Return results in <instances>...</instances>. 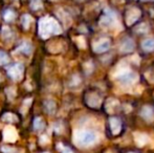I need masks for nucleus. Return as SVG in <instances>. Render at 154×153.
Masks as SVG:
<instances>
[{
  "label": "nucleus",
  "instance_id": "1",
  "mask_svg": "<svg viewBox=\"0 0 154 153\" xmlns=\"http://www.w3.org/2000/svg\"><path fill=\"white\" fill-rule=\"evenodd\" d=\"M61 33V27L51 17H44L39 21V35L42 38H48L51 35Z\"/></svg>",
  "mask_w": 154,
  "mask_h": 153
},
{
  "label": "nucleus",
  "instance_id": "2",
  "mask_svg": "<svg viewBox=\"0 0 154 153\" xmlns=\"http://www.w3.org/2000/svg\"><path fill=\"white\" fill-rule=\"evenodd\" d=\"M84 101L88 107L93 109L100 108L103 106V96L97 90H89L84 96Z\"/></svg>",
  "mask_w": 154,
  "mask_h": 153
},
{
  "label": "nucleus",
  "instance_id": "3",
  "mask_svg": "<svg viewBox=\"0 0 154 153\" xmlns=\"http://www.w3.org/2000/svg\"><path fill=\"white\" fill-rule=\"evenodd\" d=\"M97 141V134L89 130H82L75 134V142L80 146H89Z\"/></svg>",
  "mask_w": 154,
  "mask_h": 153
},
{
  "label": "nucleus",
  "instance_id": "4",
  "mask_svg": "<svg viewBox=\"0 0 154 153\" xmlns=\"http://www.w3.org/2000/svg\"><path fill=\"white\" fill-rule=\"evenodd\" d=\"M140 16H142V12L136 6H130L126 10L125 16H124V20L127 26H132L134 25L138 20H140Z\"/></svg>",
  "mask_w": 154,
  "mask_h": 153
},
{
  "label": "nucleus",
  "instance_id": "5",
  "mask_svg": "<svg viewBox=\"0 0 154 153\" xmlns=\"http://www.w3.org/2000/svg\"><path fill=\"white\" fill-rule=\"evenodd\" d=\"M123 122L118 116H111L108 121V129L112 136H118L121 134L123 130Z\"/></svg>",
  "mask_w": 154,
  "mask_h": 153
},
{
  "label": "nucleus",
  "instance_id": "6",
  "mask_svg": "<svg viewBox=\"0 0 154 153\" xmlns=\"http://www.w3.org/2000/svg\"><path fill=\"white\" fill-rule=\"evenodd\" d=\"M23 72H24V67H23V65L20 63L13 64L12 66H10V67L8 68V76L12 78L13 80H15V81H19V80L22 79Z\"/></svg>",
  "mask_w": 154,
  "mask_h": 153
},
{
  "label": "nucleus",
  "instance_id": "7",
  "mask_svg": "<svg viewBox=\"0 0 154 153\" xmlns=\"http://www.w3.org/2000/svg\"><path fill=\"white\" fill-rule=\"evenodd\" d=\"M111 46V39L108 37L101 38L99 41L93 43V50L97 54H102L107 51Z\"/></svg>",
  "mask_w": 154,
  "mask_h": 153
},
{
  "label": "nucleus",
  "instance_id": "8",
  "mask_svg": "<svg viewBox=\"0 0 154 153\" xmlns=\"http://www.w3.org/2000/svg\"><path fill=\"white\" fill-rule=\"evenodd\" d=\"M136 79H137V76H136L135 72H132V70H125V72H121L118 77L119 81H120L121 83L125 84V85L134 83V82L136 81Z\"/></svg>",
  "mask_w": 154,
  "mask_h": 153
},
{
  "label": "nucleus",
  "instance_id": "9",
  "mask_svg": "<svg viewBox=\"0 0 154 153\" xmlns=\"http://www.w3.org/2000/svg\"><path fill=\"white\" fill-rule=\"evenodd\" d=\"M119 49L121 50V53L123 54H128L131 53L134 49V42L132 39L130 38H125L122 40L120 46H119Z\"/></svg>",
  "mask_w": 154,
  "mask_h": 153
},
{
  "label": "nucleus",
  "instance_id": "10",
  "mask_svg": "<svg viewBox=\"0 0 154 153\" xmlns=\"http://www.w3.org/2000/svg\"><path fill=\"white\" fill-rule=\"evenodd\" d=\"M140 115L147 122H152L154 120V108L150 105H146L140 110Z\"/></svg>",
  "mask_w": 154,
  "mask_h": 153
},
{
  "label": "nucleus",
  "instance_id": "11",
  "mask_svg": "<svg viewBox=\"0 0 154 153\" xmlns=\"http://www.w3.org/2000/svg\"><path fill=\"white\" fill-rule=\"evenodd\" d=\"M3 134H4V139L8 142H14V141H16V139H17L16 130H15L14 128H11V127H8V128H6L5 130H4Z\"/></svg>",
  "mask_w": 154,
  "mask_h": 153
},
{
  "label": "nucleus",
  "instance_id": "12",
  "mask_svg": "<svg viewBox=\"0 0 154 153\" xmlns=\"http://www.w3.org/2000/svg\"><path fill=\"white\" fill-rule=\"evenodd\" d=\"M142 47L145 51L151 53L154 50V38H147L142 42Z\"/></svg>",
  "mask_w": 154,
  "mask_h": 153
},
{
  "label": "nucleus",
  "instance_id": "13",
  "mask_svg": "<svg viewBox=\"0 0 154 153\" xmlns=\"http://www.w3.org/2000/svg\"><path fill=\"white\" fill-rule=\"evenodd\" d=\"M44 109L47 113L53 115L56 111V104L54 101H45L44 102Z\"/></svg>",
  "mask_w": 154,
  "mask_h": 153
},
{
  "label": "nucleus",
  "instance_id": "14",
  "mask_svg": "<svg viewBox=\"0 0 154 153\" xmlns=\"http://www.w3.org/2000/svg\"><path fill=\"white\" fill-rule=\"evenodd\" d=\"M16 17V13L14 12V11L12 10H6L5 12L3 13V18L5 21H8V22H10V21L14 20V18Z\"/></svg>",
  "mask_w": 154,
  "mask_h": 153
},
{
  "label": "nucleus",
  "instance_id": "15",
  "mask_svg": "<svg viewBox=\"0 0 154 153\" xmlns=\"http://www.w3.org/2000/svg\"><path fill=\"white\" fill-rule=\"evenodd\" d=\"M44 127H45V123H44V121H43L42 118H35V121H34V128L36 129V130H42Z\"/></svg>",
  "mask_w": 154,
  "mask_h": 153
},
{
  "label": "nucleus",
  "instance_id": "16",
  "mask_svg": "<svg viewBox=\"0 0 154 153\" xmlns=\"http://www.w3.org/2000/svg\"><path fill=\"white\" fill-rule=\"evenodd\" d=\"M21 22H22V26L24 27L25 29H27L29 27V24L32 22V17L29 15H23L22 19H21Z\"/></svg>",
  "mask_w": 154,
  "mask_h": 153
},
{
  "label": "nucleus",
  "instance_id": "17",
  "mask_svg": "<svg viewBox=\"0 0 154 153\" xmlns=\"http://www.w3.org/2000/svg\"><path fill=\"white\" fill-rule=\"evenodd\" d=\"M18 50L20 51V53H23V54H29L32 50V46L29 45V43H23L21 46L18 47Z\"/></svg>",
  "mask_w": 154,
  "mask_h": 153
},
{
  "label": "nucleus",
  "instance_id": "18",
  "mask_svg": "<svg viewBox=\"0 0 154 153\" xmlns=\"http://www.w3.org/2000/svg\"><path fill=\"white\" fill-rule=\"evenodd\" d=\"M31 8L34 11L41 10L43 8V3L41 0H31Z\"/></svg>",
  "mask_w": 154,
  "mask_h": 153
},
{
  "label": "nucleus",
  "instance_id": "19",
  "mask_svg": "<svg viewBox=\"0 0 154 153\" xmlns=\"http://www.w3.org/2000/svg\"><path fill=\"white\" fill-rule=\"evenodd\" d=\"M8 60H10L8 56L4 51H0V65H5L8 62Z\"/></svg>",
  "mask_w": 154,
  "mask_h": 153
},
{
  "label": "nucleus",
  "instance_id": "20",
  "mask_svg": "<svg viewBox=\"0 0 154 153\" xmlns=\"http://www.w3.org/2000/svg\"><path fill=\"white\" fill-rule=\"evenodd\" d=\"M3 121L11 122V123L17 122V116L15 115H13V113H6V115H3Z\"/></svg>",
  "mask_w": 154,
  "mask_h": 153
},
{
  "label": "nucleus",
  "instance_id": "21",
  "mask_svg": "<svg viewBox=\"0 0 154 153\" xmlns=\"http://www.w3.org/2000/svg\"><path fill=\"white\" fill-rule=\"evenodd\" d=\"M62 153H73L68 147H62Z\"/></svg>",
  "mask_w": 154,
  "mask_h": 153
},
{
  "label": "nucleus",
  "instance_id": "22",
  "mask_svg": "<svg viewBox=\"0 0 154 153\" xmlns=\"http://www.w3.org/2000/svg\"><path fill=\"white\" fill-rule=\"evenodd\" d=\"M0 81H1V77H0Z\"/></svg>",
  "mask_w": 154,
  "mask_h": 153
},
{
  "label": "nucleus",
  "instance_id": "23",
  "mask_svg": "<svg viewBox=\"0 0 154 153\" xmlns=\"http://www.w3.org/2000/svg\"><path fill=\"white\" fill-rule=\"evenodd\" d=\"M129 153H134V152H129Z\"/></svg>",
  "mask_w": 154,
  "mask_h": 153
}]
</instances>
